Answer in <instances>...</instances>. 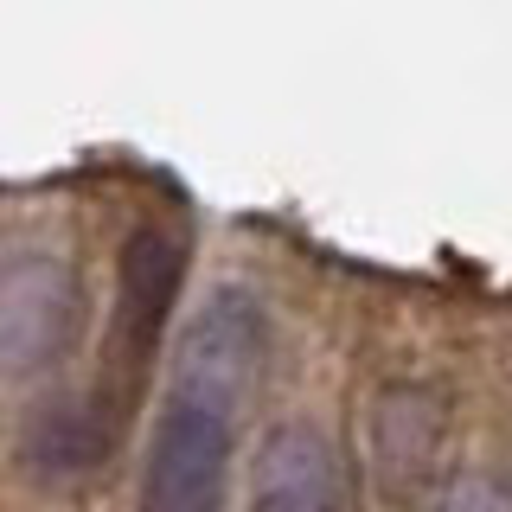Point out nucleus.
I'll return each mask as SVG.
<instances>
[{
    "label": "nucleus",
    "mask_w": 512,
    "mask_h": 512,
    "mask_svg": "<svg viewBox=\"0 0 512 512\" xmlns=\"http://www.w3.org/2000/svg\"><path fill=\"white\" fill-rule=\"evenodd\" d=\"M231 474V416L167 397L141 468V512H218Z\"/></svg>",
    "instance_id": "f257e3e1"
},
{
    "label": "nucleus",
    "mask_w": 512,
    "mask_h": 512,
    "mask_svg": "<svg viewBox=\"0 0 512 512\" xmlns=\"http://www.w3.org/2000/svg\"><path fill=\"white\" fill-rule=\"evenodd\" d=\"M256 372H263V308H256L244 288H218L199 308V320L180 333L173 397L231 416V404L250 391Z\"/></svg>",
    "instance_id": "f03ea898"
},
{
    "label": "nucleus",
    "mask_w": 512,
    "mask_h": 512,
    "mask_svg": "<svg viewBox=\"0 0 512 512\" xmlns=\"http://www.w3.org/2000/svg\"><path fill=\"white\" fill-rule=\"evenodd\" d=\"M77 314H84V295H77V276L64 256L26 250L7 263V276H0V352L13 372L52 365L71 346Z\"/></svg>",
    "instance_id": "7ed1b4c3"
},
{
    "label": "nucleus",
    "mask_w": 512,
    "mask_h": 512,
    "mask_svg": "<svg viewBox=\"0 0 512 512\" xmlns=\"http://www.w3.org/2000/svg\"><path fill=\"white\" fill-rule=\"evenodd\" d=\"M372 480L384 487V500H410L442 461L448 442V397L436 384H384L372 397Z\"/></svg>",
    "instance_id": "20e7f679"
},
{
    "label": "nucleus",
    "mask_w": 512,
    "mask_h": 512,
    "mask_svg": "<svg viewBox=\"0 0 512 512\" xmlns=\"http://www.w3.org/2000/svg\"><path fill=\"white\" fill-rule=\"evenodd\" d=\"M180 276H186V244L173 231H135L116 256V314H109V352L116 365L135 372L141 359L154 352L160 327H167V308L180 295Z\"/></svg>",
    "instance_id": "39448f33"
},
{
    "label": "nucleus",
    "mask_w": 512,
    "mask_h": 512,
    "mask_svg": "<svg viewBox=\"0 0 512 512\" xmlns=\"http://www.w3.org/2000/svg\"><path fill=\"white\" fill-rule=\"evenodd\" d=\"M250 512H352L346 455L308 423L269 429V442L256 448Z\"/></svg>",
    "instance_id": "423d86ee"
},
{
    "label": "nucleus",
    "mask_w": 512,
    "mask_h": 512,
    "mask_svg": "<svg viewBox=\"0 0 512 512\" xmlns=\"http://www.w3.org/2000/svg\"><path fill=\"white\" fill-rule=\"evenodd\" d=\"M103 397H45L26 410L20 429V461L45 480H71L96 468L109 455V423H103Z\"/></svg>",
    "instance_id": "0eeeda50"
},
{
    "label": "nucleus",
    "mask_w": 512,
    "mask_h": 512,
    "mask_svg": "<svg viewBox=\"0 0 512 512\" xmlns=\"http://www.w3.org/2000/svg\"><path fill=\"white\" fill-rule=\"evenodd\" d=\"M436 512H512V487L493 474H461L455 487L442 493Z\"/></svg>",
    "instance_id": "6e6552de"
}]
</instances>
